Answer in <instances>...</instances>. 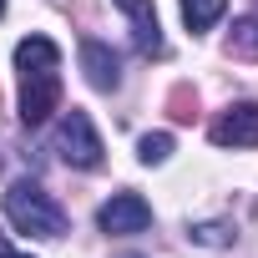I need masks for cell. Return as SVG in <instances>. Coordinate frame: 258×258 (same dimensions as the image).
Masks as SVG:
<instances>
[{
    "mask_svg": "<svg viewBox=\"0 0 258 258\" xmlns=\"http://www.w3.org/2000/svg\"><path fill=\"white\" fill-rule=\"evenodd\" d=\"M16 71H21V121L41 126L61 106V51L51 36H26L16 46Z\"/></svg>",
    "mask_w": 258,
    "mask_h": 258,
    "instance_id": "cell-1",
    "label": "cell"
},
{
    "mask_svg": "<svg viewBox=\"0 0 258 258\" xmlns=\"http://www.w3.org/2000/svg\"><path fill=\"white\" fill-rule=\"evenodd\" d=\"M6 218L21 228V233H31V238H61L66 233V213L51 203V192L41 187V182H31V177H21V182H11L6 187Z\"/></svg>",
    "mask_w": 258,
    "mask_h": 258,
    "instance_id": "cell-2",
    "label": "cell"
},
{
    "mask_svg": "<svg viewBox=\"0 0 258 258\" xmlns=\"http://www.w3.org/2000/svg\"><path fill=\"white\" fill-rule=\"evenodd\" d=\"M56 147H61V157H66V167H81V172H91V167H101V137H96V126H91V116L86 111H66V121H61V137H56Z\"/></svg>",
    "mask_w": 258,
    "mask_h": 258,
    "instance_id": "cell-3",
    "label": "cell"
},
{
    "mask_svg": "<svg viewBox=\"0 0 258 258\" xmlns=\"http://www.w3.org/2000/svg\"><path fill=\"white\" fill-rule=\"evenodd\" d=\"M96 228L101 233H142V228H152V208L137 198V192H116L111 203H101V213H96Z\"/></svg>",
    "mask_w": 258,
    "mask_h": 258,
    "instance_id": "cell-4",
    "label": "cell"
},
{
    "mask_svg": "<svg viewBox=\"0 0 258 258\" xmlns=\"http://www.w3.org/2000/svg\"><path fill=\"white\" fill-rule=\"evenodd\" d=\"M218 147H258V106L253 101H233L208 132Z\"/></svg>",
    "mask_w": 258,
    "mask_h": 258,
    "instance_id": "cell-5",
    "label": "cell"
},
{
    "mask_svg": "<svg viewBox=\"0 0 258 258\" xmlns=\"http://www.w3.org/2000/svg\"><path fill=\"white\" fill-rule=\"evenodd\" d=\"M81 71H86V81H91L96 91H116V86H121V61H116V51L101 46V41H81Z\"/></svg>",
    "mask_w": 258,
    "mask_h": 258,
    "instance_id": "cell-6",
    "label": "cell"
},
{
    "mask_svg": "<svg viewBox=\"0 0 258 258\" xmlns=\"http://www.w3.org/2000/svg\"><path fill=\"white\" fill-rule=\"evenodd\" d=\"M116 6L126 11V21H132L137 51H142V56H162V26H157V11H152V0H116Z\"/></svg>",
    "mask_w": 258,
    "mask_h": 258,
    "instance_id": "cell-7",
    "label": "cell"
},
{
    "mask_svg": "<svg viewBox=\"0 0 258 258\" xmlns=\"http://www.w3.org/2000/svg\"><path fill=\"white\" fill-rule=\"evenodd\" d=\"M223 11H228V0H182V26L192 36H203L223 21Z\"/></svg>",
    "mask_w": 258,
    "mask_h": 258,
    "instance_id": "cell-8",
    "label": "cell"
},
{
    "mask_svg": "<svg viewBox=\"0 0 258 258\" xmlns=\"http://www.w3.org/2000/svg\"><path fill=\"white\" fill-rule=\"evenodd\" d=\"M187 233H192V243H203V248H228V243L238 238L233 223H192Z\"/></svg>",
    "mask_w": 258,
    "mask_h": 258,
    "instance_id": "cell-9",
    "label": "cell"
},
{
    "mask_svg": "<svg viewBox=\"0 0 258 258\" xmlns=\"http://www.w3.org/2000/svg\"><path fill=\"white\" fill-rule=\"evenodd\" d=\"M167 116L172 121H192L198 116V91L192 86H172L167 91Z\"/></svg>",
    "mask_w": 258,
    "mask_h": 258,
    "instance_id": "cell-10",
    "label": "cell"
},
{
    "mask_svg": "<svg viewBox=\"0 0 258 258\" xmlns=\"http://www.w3.org/2000/svg\"><path fill=\"white\" fill-rule=\"evenodd\" d=\"M137 157H142L147 167H157V162H167V157H172V137H167V132H147V137L137 142Z\"/></svg>",
    "mask_w": 258,
    "mask_h": 258,
    "instance_id": "cell-11",
    "label": "cell"
},
{
    "mask_svg": "<svg viewBox=\"0 0 258 258\" xmlns=\"http://www.w3.org/2000/svg\"><path fill=\"white\" fill-rule=\"evenodd\" d=\"M233 56H258V16L233 21Z\"/></svg>",
    "mask_w": 258,
    "mask_h": 258,
    "instance_id": "cell-12",
    "label": "cell"
},
{
    "mask_svg": "<svg viewBox=\"0 0 258 258\" xmlns=\"http://www.w3.org/2000/svg\"><path fill=\"white\" fill-rule=\"evenodd\" d=\"M0 258H31V253H16V248H6V243H0Z\"/></svg>",
    "mask_w": 258,
    "mask_h": 258,
    "instance_id": "cell-13",
    "label": "cell"
},
{
    "mask_svg": "<svg viewBox=\"0 0 258 258\" xmlns=\"http://www.w3.org/2000/svg\"><path fill=\"white\" fill-rule=\"evenodd\" d=\"M0 16H6V0H0Z\"/></svg>",
    "mask_w": 258,
    "mask_h": 258,
    "instance_id": "cell-14",
    "label": "cell"
},
{
    "mask_svg": "<svg viewBox=\"0 0 258 258\" xmlns=\"http://www.w3.org/2000/svg\"><path fill=\"white\" fill-rule=\"evenodd\" d=\"M126 258H137V253H126Z\"/></svg>",
    "mask_w": 258,
    "mask_h": 258,
    "instance_id": "cell-15",
    "label": "cell"
}]
</instances>
